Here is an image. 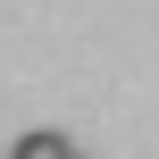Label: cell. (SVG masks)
Listing matches in <instances>:
<instances>
[{
  "label": "cell",
  "instance_id": "cell-1",
  "mask_svg": "<svg viewBox=\"0 0 159 159\" xmlns=\"http://www.w3.org/2000/svg\"><path fill=\"white\" fill-rule=\"evenodd\" d=\"M8 159H75V143H67V134H17Z\"/></svg>",
  "mask_w": 159,
  "mask_h": 159
},
{
  "label": "cell",
  "instance_id": "cell-2",
  "mask_svg": "<svg viewBox=\"0 0 159 159\" xmlns=\"http://www.w3.org/2000/svg\"><path fill=\"white\" fill-rule=\"evenodd\" d=\"M75 159H84V151H75Z\"/></svg>",
  "mask_w": 159,
  "mask_h": 159
}]
</instances>
